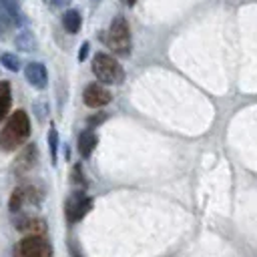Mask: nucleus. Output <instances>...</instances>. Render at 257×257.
I'll use <instances>...</instances> for the list:
<instances>
[{
  "label": "nucleus",
  "instance_id": "f257e3e1",
  "mask_svg": "<svg viewBox=\"0 0 257 257\" xmlns=\"http://www.w3.org/2000/svg\"><path fill=\"white\" fill-rule=\"evenodd\" d=\"M28 137H30V118L26 110L18 108L16 112L10 114V118L0 131V151L4 153L16 151Z\"/></svg>",
  "mask_w": 257,
  "mask_h": 257
},
{
  "label": "nucleus",
  "instance_id": "f03ea898",
  "mask_svg": "<svg viewBox=\"0 0 257 257\" xmlns=\"http://www.w3.org/2000/svg\"><path fill=\"white\" fill-rule=\"evenodd\" d=\"M106 46L116 54V56H128L131 54V28L124 16H116L108 30H106Z\"/></svg>",
  "mask_w": 257,
  "mask_h": 257
},
{
  "label": "nucleus",
  "instance_id": "7ed1b4c3",
  "mask_svg": "<svg viewBox=\"0 0 257 257\" xmlns=\"http://www.w3.org/2000/svg\"><path fill=\"white\" fill-rule=\"evenodd\" d=\"M92 72L104 84H120L122 78H124V72H122V66L118 64V60L112 58L110 54H104V52L94 54Z\"/></svg>",
  "mask_w": 257,
  "mask_h": 257
},
{
  "label": "nucleus",
  "instance_id": "20e7f679",
  "mask_svg": "<svg viewBox=\"0 0 257 257\" xmlns=\"http://www.w3.org/2000/svg\"><path fill=\"white\" fill-rule=\"evenodd\" d=\"M14 257H52V245L42 235H26L14 245Z\"/></svg>",
  "mask_w": 257,
  "mask_h": 257
},
{
  "label": "nucleus",
  "instance_id": "39448f33",
  "mask_svg": "<svg viewBox=\"0 0 257 257\" xmlns=\"http://www.w3.org/2000/svg\"><path fill=\"white\" fill-rule=\"evenodd\" d=\"M90 207H92L90 197H86L82 191L72 193V195L68 197V201H66V219H68V223L80 221V219L90 211Z\"/></svg>",
  "mask_w": 257,
  "mask_h": 257
},
{
  "label": "nucleus",
  "instance_id": "423d86ee",
  "mask_svg": "<svg viewBox=\"0 0 257 257\" xmlns=\"http://www.w3.org/2000/svg\"><path fill=\"white\" fill-rule=\"evenodd\" d=\"M40 201V195L36 193V189L32 185H22V187H16L10 195V211L16 213V211H22L26 205H38Z\"/></svg>",
  "mask_w": 257,
  "mask_h": 257
},
{
  "label": "nucleus",
  "instance_id": "0eeeda50",
  "mask_svg": "<svg viewBox=\"0 0 257 257\" xmlns=\"http://www.w3.org/2000/svg\"><path fill=\"white\" fill-rule=\"evenodd\" d=\"M82 100H84V104L90 106V108H100V106H104V104H108V102L112 100V94H110L102 84L92 82V84H88V86L84 88Z\"/></svg>",
  "mask_w": 257,
  "mask_h": 257
},
{
  "label": "nucleus",
  "instance_id": "6e6552de",
  "mask_svg": "<svg viewBox=\"0 0 257 257\" xmlns=\"http://www.w3.org/2000/svg\"><path fill=\"white\" fill-rule=\"evenodd\" d=\"M36 161H38V149H36L34 143H30V145H26L24 151L18 155V159H16V163H14V167H12V171H14L18 177H24V175H28V173L36 167Z\"/></svg>",
  "mask_w": 257,
  "mask_h": 257
},
{
  "label": "nucleus",
  "instance_id": "1a4fd4ad",
  "mask_svg": "<svg viewBox=\"0 0 257 257\" xmlns=\"http://www.w3.org/2000/svg\"><path fill=\"white\" fill-rule=\"evenodd\" d=\"M24 74H26V80L34 88L42 90L48 84V72H46V66L42 62H28L26 68H24Z\"/></svg>",
  "mask_w": 257,
  "mask_h": 257
},
{
  "label": "nucleus",
  "instance_id": "9d476101",
  "mask_svg": "<svg viewBox=\"0 0 257 257\" xmlns=\"http://www.w3.org/2000/svg\"><path fill=\"white\" fill-rule=\"evenodd\" d=\"M96 143H98V137L90 131V128H86V131H82L80 133V137H78V153L86 159V157H90L92 155V151H94V147H96Z\"/></svg>",
  "mask_w": 257,
  "mask_h": 257
},
{
  "label": "nucleus",
  "instance_id": "9b49d317",
  "mask_svg": "<svg viewBox=\"0 0 257 257\" xmlns=\"http://www.w3.org/2000/svg\"><path fill=\"white\" fill-rule=\"evenodd\" d=\"M62 24H64V30L68 34H76L80 30V24H82L80 12L78 10H66L64 16H62Z\"/></svg>",
  "mask_w": 257,
  "mask_h": 257
},
{
  "label": "nucleus",
  "instance_id": "f8f14e48",
  "mask_svg": "<svg viewBox=\"0 0 257 257\" xmlns=\"http://www.w3.org/2000/svg\"><path fill=\"white\" fill-rule=\"evenodd\" d=\"M16 225H18V229H20V231H28L30 235H42V233H44V229H46L42 219H32V217H26V219L18 221Z\"/></svg>",
  "mask_w": 257,
  "mask_h": 257
},
{
  "label": "nucleus",
  "instance_id": "ddd939ff",
  "mask_svg": "<svg viewBox=\"0 0 257 257\" xmlns=\"http://www.w3.org/2000/svg\"><path fill=\"white\" fill-rule=\"evenodd\" d=\"M10 104H12V90H10V84L2 80L0 82V120L8 114Z\"/></svg>",
  "mask_w": 257,
  "mask_h": 257
},
{
  "label": "nucleus",
  "instance_id": "4468645a",
  "mask_svg": "<svg viewBox=\"0 0 257 257\" xmlns=\"http://www.w3.org/2000/svg\"><path fill=\"white\" fill-rule=\"evenodd\" d=\"M0 6L6 10V14L10 16V20H12L16 26L22 22V12H20V8L16 6V0H0Z\"/></svg>",
  "mask_w": 257,
  "mask_h": 257
},
{
  "label": "nucleus",
  "instance_id": "2eb2a0df",
  "mask_svg": "<svg viewBox=\"0 0 257 257\" xmlns=\"http://www.w3.org/2000/svg\"><path fill=\"white\" fill-rule=\"evenodd\" d=\"M0 62H2L8 70H12V72H16V70L20 68V60H18V56H16V54H10V52L0 54Z\"/></svg>",
  "mask_w": 257,
  "mask_h": 257
},
{
  "label": "nucleus",
  "instance_id": "dca6fc26",
  "mask_svg": "<svg viewBox=\"0 0 257 257\" xmlns=\"http://www.w3.org/2000/svg\"><path fill=\"white\" fill-rule=\"evenodd\" d=\"M48 145H50L52 163H56V145H58V135H56V128H54V126L48 131Z\"/></svg>",
  "mask_w": 257,
  "mask_h": 257
},
{
  "label": "nucleus",
  "instance_id": "f3484780",
  "mask_svg": "<svg viewBox=\"0 0 257 257\" xmlns=\"http://www.w3.org/2000/svg\"><path fill=\"white\" fill-rule=\"evenodd\" d=\"M10 26H14V22L10 20V16L6 14V10L0 6V34L8 32V30H10Z\"/></svg>",
  "mask_w": 257,
  "mask_h": 257
},
{
  "label": "nucleus",
  "instance_id": "a211bd4d",
  "mask_svg": "<svg viewBox=\"0 0 257 257\" xmlns=\"http://www.w3.org/2000/svg\"><path fill=\"white\" fill-rule=\"evenodd\" d=\"M86 54H88V42H82V46H80V50H78V60H84Z\"/></svg>",
  "mask_w": 257,
  "mask_h": 257
},
{
  "label": "nucleus",
  "instance_id": "6ab92c4d",
  "mask_svg": "<svg viewBox=\"0 0 257 257\" xmlns=\"http://www.w3.org/2000/svg\"><path fill=\"white\" fill-rule=\"evenodd\" d=\"M104 120V114H98V116H90L88 118V126H92V124H100Z\"/></svg>",
  "mask_w": 257,
  "mask_h": 257
},
{
  "label": "nucleus",
  "instance_id": "aec40b11",
  "mask_svg": "<svg viewBox=\"0 0 257 257\" xmlns=\"http://www.w3.org/2000/svg\"><path fill=\"white\" fill-rule=\"evenodd\" d=\"M50 2H52V6H58V8H60V6H66V4H70V0H50Z\"/></svg>",
  "mask_w": 257,
  "mask_h": 257
},
{
  "label": "nucleus",
  "instance_id": "412c9836",
  "mask_svg": "<svg viewBox=\"0 0 257 257\" xmlns=\"http://www.w3.org/2000/svg\"><path fill=\"white\" fill-rule=\"evenodd\" d=\"M122 2H124V4H128V6H133V4L137 2V0H122Z\"/></svg>",
  "mask_w": 257,
  "mask_h": 257
},
{
  "label": "nucleus",
  "instance_id": "4be33fe9",
  "mask_svg": "<svg viewBox=\"0 0 257 257\" xmlns=\"http://www.w3.org/2000/svg\"><path fill=\"white\" fill-rule=\"evenodd\" d=\"M94 2H96V0H94Z\"/></svg>",
  "mask_w": 257,
  "mask_h": 257
}]
</instances>
